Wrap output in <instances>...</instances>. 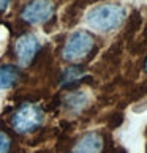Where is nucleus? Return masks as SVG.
<instances>
[{
  "instance_id": "obj_2",
  "label": "nucleus",
  "mask_w": 147,
  "mask_h": 153,
  "mask_svg": "<svg viewBox=\"0 0 147 153\" xmlns=\"http://www.w3.org/2000/svg\"><path fill=\"white\" fill-rule=\"evenodd\" d=\"M44 112L37 103H24L13 114V129L19 134H27L40 128L43 123Z\"/></svg>"
},
{
  "instance_id": "obj_11",
  "label": "nucleus",
  "mask_w": 147,
  "mask_h": 153,
  "mask_svg": "<svg viewBox=\"0 0 147 153\" xmlns=\"http://www.w3.org/2000/svg\"><path fill=\"white\" fill-rule=\"evenodd\" d=\"M143 27V16H141L139 11H133L130 14V18L127 21V25H125V32H123V38L131 41V39L138 35L139 29Z\"/></svg>"
},
{
  "instance_id": "obj_3",
  "label": "nucleus",
  "mask_w": 147,
  "mask_h": 153,
  "mask_svg": "<svg viewBox=\"0 0 147 153\" xmlns=\"http://www.w3.org/2000/svg\"><path fill=\"white\" fill-rule=\"evenodd\" d=\"M95 48V39L86 30H78L70 38L66 39L65 46H63V59L68 62H76L81 60L84 57H87V54L92 52V49Z\"/></svg>"
},
{
  "instance_id": "obj_5",
  "label": "nucleus",
  "mask_w": 147,
  "mask_h": 153,
  "mask_svg": "<svg viewBox=\"0 0 147 153\" xmlns=\"http://www.w3.org/2000/svg\"><path fill=\"white\" fill-rule=\"evenodd\" d=\"M41 49V43L37 35L33 33H24L18 38V41L14 44V51H16V57L19 60L21 66H29L33 59L37 57V54Z\"/></svg>"
},
{
  "instance_id": "obj_6",
  "label": "nucleus",
  "mask_w": 147,
  "mask_h": 153,
  "mask_svg": "<svg viewBox=\"0 0 147 153\" xmlns=\"http://www.w3.org/2000/svg\"><path fill=\"white\" fill-rule=\"evenodd\" d=\"M104 147V139L100 133H86L73 145L71 153H101Z\"/></svg>"
},
{
  "instance_id": "obj_8",
  "label": "nucleus",
  "mask_w": 147,
  "mask_h": 153,
  "mask_svg": "<svg viewBox=\"0 0 147 153\" xmlns=\"http://www.w3.org/2000/svg\"><path fill=\"white\" fill-rule=\"evenodd\" d=\"M84 77H86V70H84L82 65L68 66L60 74V85L65 88H71V87L78 85L79 82H82Z\"/></svg>"
},
{
  "instance_id": "obj_9",
  "label": "nucleus",
  "mask_w": 147,
  "mask_h": 153,
  "mask_svg": "<svg viewBox=\"0 0 147 153\" xmlns=\"http://www.w3.org/2000/svg\"><path fill=\"white\" fill-rule=\"evenodd\" d=\"M86 8L84 5H81L78 2V0H75L73 3H70L68 7L65 8L63 14H62V24H63L66 29H71V27H75L79 19H81V14H82V10Z\"/></svg>"
},
{
  "instance_id": "obj_12",
  "label": "nucleus",
  "mask_w": 147,
  "mask_h": 153,
  "mask_svg": "<svg viewBox=\"0 0 147 153\" xmlns=\"http://www.w3.org/2000/svg\"><path fill=\"white\" fill-rule=\"evenodd\" d=\"M11 139L5 133H0V153H10Z\"/></svg>"
},
{
  "instance_id": "obj_16",
  "label": "nucleus",
  "mask_w": 147,
  "mask_h": 153,
  "mask_svg": "<svg viewBox=\"0 0 147 153\" xmlns=\"http://www.w3.org/2000/svg\"><path fill=\"white\" fill-rule=\"evenodd\" d=\"M146 153H147V150H146Z\"/></svg>"
},
{
  "instance_id": "obj_14",
  "label": "nucleus",
  "mask_w": 147,
  "mask_h": 153,
  "mask_svg": "<svg viewBox=\"0 0 147 153\" xmlns=\"http://www.w3.org/2000/svg\"><path fill=\"white\" fill-rule=\"evenodd\" d=\"M35 153H51L49 150H38V152H35Z\"/></svg>"
},
{
  "instance_id": "obj_7",
  "label": "nucleus",
  "mask_w": 147,
  "mask_h": 153,
  "mask_svg": "<svg viewBox=\"0 0 147 153\" xmlns=\"http://www.w3.org/2000/svg\"><path fill=\"white\" fill-rule=\"evenodd\" d=\"M87 103H89V95L86 92H81V90L66 93L63 98L60 100V106L63 107L65 111L71 112V114H79V112L87 106Z\"/></svg>"
},
{
  "instance_id": "obj_15",
  "label": "nucleus",
  "mask_w": 147,
  "mask_h": 153,
  "mask_svg": "<svg viewBox=\"0 0 147 153\" xmlns=\"http://www.w3.org/2000/svg\"><path fill=\"white\" fill-rule=\"evenodd\" d=\"M144 70H146V73H147V59H146V62H144Z\"/></svg>"
},
{
  "instance_id": "obj_4",
  "label": "nucleus",
  "mask_w": 147,
  "mask_h": 153,
  "mask_svg": "<svg viewBox=\"0 0 147 153\" xmlns=\"http://www.w3.org/2000/svg\"><path fill=\"white\" fill-rule=\"evenodd\" d=\"M55 16L52 0H30L21 11V19L25 24H46Z\"/></svg>"
},
{
  "instance_id": "obj_13",
  "label": "nucleus",
  "mask_w": 147,
  "mask_h": 153,
  "mask_svg": "<svg viewBox=\"0 0 147 153\" xmlns=\"http://www.w3.org/2000/svg\"><path fill=\"white\" fill-rule=\"evenodd\" d=\"M10 2H11V0H0V14H2L3 11H5V10L8 8Z\"/></svg>"
},
{
  "instance_id": "obj_10",
  "label": "nucleus",
  "mask_w": 147,
  "mask_h": 153,
  "mask_svg": "<svg viewBox=\"0 0 147 153\" xmlns=\"http://www.w3.org/2000/svg\"><path fill=\"white\" fill-rule=\"evenodd\" d=\"M19 81V70L13 65L0 66V90L11 88Z\"/></svg>"
},
{
  "instance_id": "obj_1",
  "label": "nucleus",
  "mask_w": 147,
  "mask_h": 153,
  "mask_svg": "<svg viewBox=\"0 0 147 153\" xmlns=\"http://www.w3.org/2000/svg\"><path fill=\"white\" fill-rule=\"evenodd\" d=\"M127 11L119 3H101L93 7L86 16V22L90 29L97 32H111L119 29L125 21Z\"/></svg>"
}]
</instances>
